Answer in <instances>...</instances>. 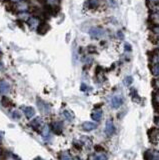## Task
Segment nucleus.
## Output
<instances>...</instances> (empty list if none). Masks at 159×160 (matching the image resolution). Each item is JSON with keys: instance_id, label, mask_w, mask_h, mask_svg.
Segmentation results:
<instances>
[{"instance_id": "1", "label": "nucleus", "mask_w": 159, "mask_h": 160, "mask_svg": "<svg viewBox=\"0 0 159 160\" xmlns=\"http://www.w3.org/2000/svg\"><path fill=\"white\" fill-rule=\"evenodd\" d=\"M89 34L92 39H100L105 35V30L102 27H92L89 30Z\"/></svg>"}, {"instance_id": "2", "label": "nucleus", "mask_w": 159, "mask_h": 160, "mask_svg": "<svg viewBox=\"0 0 159 160\" xmlns=\"http://www.w3.org/2000/svg\"><path fill=\"white\" fill-rule=\"evenodd\" d=\"M49 30H50V25L48 23H46V22H40L36 28V32L39 35H45Z\"/></svg>"}, {"instance_id": "3", "label": "nucleus", "mask_w": 159, "mask_h": 160, "mask_svg": "<svg viewBox=\"0 0 159 160\" xmlns=\"http://www.w3.org/2000/svg\"><path fill=\"white\" fill-rule=\"evenodd\" d=\"M110 104L113 108H119V107L123 104V97L120 95L114 96V97H112V99H111Z\"/></svg>"}, {"instance_id": "4", "label": "nucleus", "mask_w": 159, "mask_h": 160, "mask_svg": "<svg viewBox=\"0 0 159 160\" xmlns=\"http://www.w3.org/2000/svg\"><path fill=\"white\" fill-rule=\"evenodd\" d=\"M114 132H115L114 124L111 120H108L107 123H106V126H105V133L107 136H111V135L114 134Z\"/></svg>"}, {"instance_id": "5", "label": "nucleus", "mask_w": 159, "mask_h": 160, "mask_svg": "<svg viewBox=\"0 0 159 160\" xmlns=\"http://www.w3.org/2000/svg\"><path fill=\"white\" fill-rule=\"evenodd\" d=\"M14 6H15V9L21 11V12H26V10L28 9V4H27L25 1H21V0L16 2Z\"/></svg>"}, {"instance_id": "6", "label": "nucleus", "mask_w": 159, "mask_h": 160, "mask_svg": "<svg viewBox=\"0 0 159 160\" xmlns=\"http://www.w3.org/2000/svg\"><path fill=\"white\" fill-rule=\"evenodd\" d=\"M149 131H150V132H152V137H149L150 141L156 143V141H157V139H158V136H159V131H158L156 128H151V129H149Z\"/></svg>"}, {"instance_id": "7", "label": "nucleus", "mask_w": 159, "mask_h": 160, "mask_svg": "<svg viewBox=\"0 0 159 160\" xmlns=\"http://www.w3.org/2000/svg\"><path fill=\"white\" fill-rule=\"evenodd\" d=\"M96 127H97L96 124H94L92 122H85V123H83V125H82V128H83L85 131H91Z\"/></svg>"}, {"instance_id": "8", "label": "nucleus", "mask_w": 159, "mask_h": 160, "mask_svg": "<svg viewBox=\"0 0 159 160\" xmlns=\"http://www.w3.org/2000/svg\"><path fill=\"white\" fill-rule=\"evenodd\" d=\"M38 24H39V22H38V19L36 17H30L28 19V25L30 26V28L31 29L37 28Z\"/></svg>"}, {"instance_id": "9", "label": "nucleus", "mask_w": 159, "mask_h": 160, "mask_svg": "<svg viewBox=\"0 0 159 160\" xmlns=\"http://www.w3.org/2000/svg\"><path fill=\"white\" fill-rule=\"evenodd\" d=\"M91 117L93 120L95 121H100L101 120V117H102V111L99 109H95V111L91 114Z\"/></svg>"}, {"instance_id": "10", "label": "nucleus", "mask_w": 159, "mask_h": 160, "mask_svg": "<svg viewBox=\"0 0 159 160\" xmlns=\"http://www.w3.org/2000/svg\"><path fill=\"white\" fill-rule=\"evenodd\" d=\"M1 103H2V105H3L4 107H6V108H8V107H11L13 105L11 99H9L8 97H6V96H3V97H2Z\"/></svg>"}, {"instance_id": "11", "label": "nucleus", "mask_w": 159, "mask_h": 160, "mask_svg": "<svg viewBox=\"0 0 159 160\" xmlns=\"http://www.w3.org/2000/svg\"><path fill=\"white\" fill-rule=\"evenodd\" d=\"M9 90H10V86H9V84H8L7 82L2 81L1 83H0V92L7 93Z\"/></svg>"}, {"instance_id": "12", "label": "nucleus", "mask_w": 159, "mask_h": 160, "mask_svg": "<svg viewBox=\"0 0 159 160\" xmlns=\"http://www.w3.org/2000/svg\"><path fill=\"white\" fill-rule=\"evenodd\" d=\"M87 5L90 9H96L99 5V0H87Z\"/></svg>"}, {"instance_id": "13", "label": "nucleus", "mask_w": 159, "mask_h": 160, "mask_svg": "<svg viewBox=\"0 0 159 160\" xmlns=\"http://www.w3.org/2000/svg\"><path fill=\"white\" fill-rule=\"evenodd\" d=\"M152 17L155 20H159V5H154L152 7Z\"/></svg>"}, {"instance_id": "14", "label": "nucleus", "mask_w": 159, "mask_h": 160, "mask_svg": "<svg viewBox=\"0 0 159 160\" xmlns=\"http://www.w3.org/2000/svg\"><path fill=\"white\" fill-rule=\"evenodd\" d=\"M152 62L154 64H159V49H155L152 53Z\"/></svg>"}, {"instance_id": "15", "label": "nucleus", "mask_w": 159, "mask_h": 160, "mask_svg": "<svg viewBox=\"0 0 159 160\" xmlns=\"http://www.w3.org/2000/svg\"><path fill=\"white\" fill-rule=\"evenodd\" d=\"M24 112H25L27 118H31V116L34 115V109L32 108V107H27V108L24 110Z\"/></svg>"}, {"instance_id": "16", "label": "nucleus", "mask_w": 159, "mask_h": 160, "mask_svg": "<svg viewBox=\"0 0 159 160\" xmlns=\"http://www.w3.org/2000/svg\"><path fill=\"white\" fill-rule=\"evenodd\" d=\"M151 71H152L153 75L159 78V64H154V65H153Z\"/></svg>"}, {"instance_id": "17", "label": "nucleus", "mask_w": 159, "mask_h": 160, "mask_svg": "<svg viewBox=\"0 0 159 160\" xmlns=\"http://www.w3.org/2000/svg\"><path fill=\"white\" fill-rule=\"evenodd\" d=\"M132 81H133V79H132V77L131 76H128V77H126L125 78V80H124V83H125V85H130L131 83H132Z\"/></svg>"}, {"instance_id": "18", "label": "nucleus", "mask_w": 159, "mask_h": 160, "mask_svg": "<svg viewBox=\"0 0 159 160\" xmlns=\"http://www.w3.org/2000/svg\"><path fill=\"white\" fill-rule=\"evenodd\" d=\"M151 29H152V31L155 35L159 36V25H153V27Z\"/></svg>"}, {"instance_id": "19", "label": "nucleus", "mask_w": 159, "mask_h": 160, "mask_svg": "<svg viewBox=\"0 0 159 160\" xmlns=\"http://www.w3.org/2000/svg\"><path fill=\"white\" fill-rule=\"evenodd\" d=\"M94 148H95V150L98 151V152H100V151H104V147L101 145H95Z\"/></svg>"}, {"instance_id": "20", "label": "nucleus", "mask_w": 159, "mask_h": 160, "mask_svg": "<svg viewBox=\"0 0 159 160\" xmlns=\"http://www.w3.org/2000/svg\"><path fill=\"white\" fill-rule=\"evenodd\" d=\"M158 104L159 105V93H157L155 96H154V105Z\"/></svg>"}, {"instance_id": "21", "label": "nucleus", "mask_w": 159, "mask_h": 160, "mask_svg": "<svg viewBox=\"0 0 159 160\" xmlns=\"http://www.w3.org/2000/svg\"><path fill=\"white\" fill-rule=\"evenodd\" d=\"M124 48H125V51H131V45L130 44H128V43H125V45H124Z\"/></svg>"}, {"instance_id": "22", "label": "nucleus", "mask_w": 159, "mask_h": 160, "mask_svg": "<svg viewBox=\"0 0 159 160\" xmlns=\"http://www.w3.org/2000/svg\"><path fill=\"white\" fill-rule=\"evenodd\" d=\"M153 84H154L155 87H157L158 89H159V78L158 79H155L154 81H153Z\"/></svg>"}, {"instance_id": "23", "label": "nucleus", "mask_w": 159, "mask_h": 160, "mask_svg": "<svg viewBox=\"0 0 159 160\" xmlns=\"http://www.w3.org/2000/svg\"><path fill=\"white\" fill-rule=\"evenodd\" d=\"M154 123H155V125H157L158 127H159V116H156V117H155V119H154Z\"/></svg>"}, {"instance_id": "24", "label": "nucleus", "mask_w": 159, "mask_h": 160, "mask_svg": "<svg viewBox=\"0 0 159 160\" xmlns=\"http://www.w3.org/2000/svg\"><path fill=\"white\" fill-rule=\"evenodd\" d=\"M109 2H110L111 5H113V6H115L116 5V0H108Z\"/></svg>"}, {"instance_id": "25", "label": "nucleus", "mask_w": 159, "mask_h": 160, "mask_svg": "<svg viewBox=\"0 0 159 160\" xmlns=\"http://www.w3.org/2000/svg\"><path fill=\"white\" fill-rule=\"evenodd\" d=\"M39 3H42V4H44V3H46L47 2V0H37Z\"/></svg>"}, {"instance_id": "26", "label": "nucleus", "mask_w": 159, "mask_h": 160, "mask_svg": "<svg viewBox=\"0 0 159 160\" xmlns=\"http://www.w3.org/2000/svg\"><path fill=\"white\" fill-rule=\"evenodd\" d=\"M118 37L119 38H121V39H123V35H122V32H118Z\"/></svg>"}, {"instance_id": "27", "label": "nucleus", "mask_w": 159, "mask_h": 160, "mask_svg": "<svg viewBox=\"0 0 159 160\" xmlns=\"http://www.w3.org/2000/svg\"><path fill=\"white\" fill-rule=\"evenodd\" d=\"M6 158H5V156H3V155H0V160H5Z\"/></svg>"}, {"instance_id": "28", "label": "nucleus", "mask_w": 159, "mask_h": 160, "mask_svg": "<svg viewBox=\"0 0 159 160\" xmlns=\"http://www.w3.org/2000/svg\"><path fill=\"white\" fill-rule=\"evenodd\" d=\"M150 1H152V2H156V3H158V2H159V0H150Z\"/></svg>"}, {"instance_id": "29", "label": "nucleus", "mask_w": 159, "mask_h": 160, "mask_svg": "<svg viewBox=\"0 0 159 160\" xmlns=\"http://www.w3.org/2000/svg\"><path fill=\"white\" fill-rule=\"evenodd\" d=\"M35 160H43V159H42V158H40V157H37V158L35 159Z\"/></svg>"}, {"instance_id": "30", "label": "nucleus", "mask_w": 159, "mask_h": 160, "mask_svg": "<svg viewBox=\"0 0 159 160\" xmlns=\"http://www.w3.org/2000/svg\"><path fill=\"white\" fill-rule=\"evenodd\" d=\"M13 2H18V1H20V0H12Z\"/></svg>"}, {"instance_id": "31", "label": "nucleus", "mask_w": 159, "mask_h": 160, "mask_svg": "<svg viewBox=\"0 0 159 160\" xmlns=\"http://www.w3.org/2000/svg\"><path fill=\"white\" fill-rule=\"evenodd\" d=\"M0 54H1V49H0Z\"/></svg>"}]
</instances>
